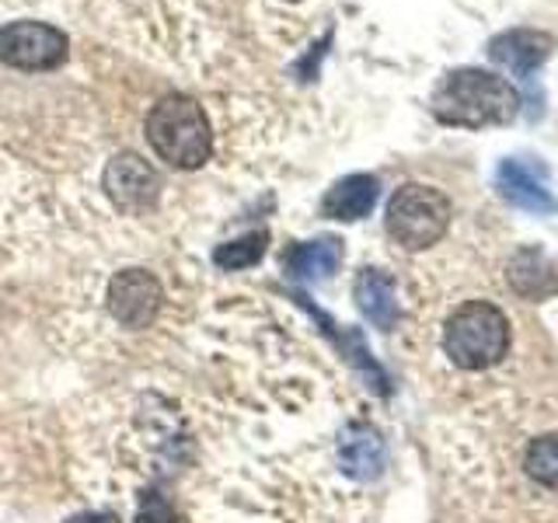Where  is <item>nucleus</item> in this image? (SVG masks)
Listing matches in <instances>:
<instances>
[{"label": "nucleus", "instance_id": "1", "mask_svg": "<svg viewBox=\"0 0 558 523\" xmlns=\"http://www.w3.org/2000/svg\"><path fill=\"white\" fill-rule=\"evenodd\" d=\"M433 115L444 126L458 130H485L506 126L520 112V95L510 81H502L488 70L461 66L444 74V81L433 92Z\"/></svg>", "mask_w": 558, "mask_h": 523}, {"label": "nucleus", "instance_id": "2", "mask_svg": "<svg viewBox=\"0 0 558 523\" xmlns=\"http://www.w3.org/2000/svg\"><path fill=\"white\" fill-rule=\"evenodd\" d=\"M147 144L171 168H203L214 154V126L189 95H165L147 112Z\"/></svg>", "mask_w": 558, "mask_h": 523}, {"label": "nucleus", "instance_id": "3", "mask_svg": "<svg viewBox=\"0 0 558 523\" xmlns=\"http://www.w3.org/2000/svg\"><path fill=\"white\" fill-rule=\"evenodd\" d=\"M444 349L461 370H488L510 349V325L496 304L471 301L450 314L444 331Z\"/></svg>", "mask_w": 558, "mask_h": 523}, {"label": "nucleus", "instance_id": "4", "mask_svg": "<svg viewBox=\"0 0 558 523\" xmlns=\"http://www.w3.org/2000/svg\"><path fill=\"white\" fill-rule=\"evenodd\" d=\"M384 227L395 244L409 252L433 248L450 227V203L440 188L433 185H401L384 214Z\"/></svg>", "mask_w": 558, "mask_h": 523}, {"label": "nucleus", "instance_id": "5", "mask_svg": "<svg viewBox=\"0 0 558 523\" xmlns=\"http://www.w3.org/2000/svg\"><path fill=\"white\" fill-rule=\"evenodd\" d=\"M70 52V39L46 22H8L0 28V60L14 70H57Z\"/></svg>", "mask_w": 558, "mask_h": 523}, {"label": "nucleus", "instance_id": "6", "mask_svg": "<svg viewBox=\"0 0 558 523\" xmlns=\"http://www.w3.org/2000/svg\"><path fill=\"white\" fill-rule=\"evenodd\" d=\"M105 196L116 203L122 214H147L157 206L161 196V182H157V171L136 154H119L109 161L101 174Z\"/></svg>", "mask_w": 558, "mask_h": 523}, {"label": "nucleus", "instance_id": "7", "mask_svg": "<svg viewBox=\"0 0 558 523\" xmlns=\"http://www.w3.org/2000/svg\"><path fill=\"white\" fill-rule=\"evenodd\" d=\"M109 311L126 328H150L161 311V283L147 269H119L109 283Z\"/></svg>", "mask_w": 558, "mask_h": 523}, {"label": "nucleus", "instance_id": "8", "mask_svg": "<svg viewBox=\"0 0 558 523\" xmlns=\"http://www.w3.org/2000/svg\"><path fill=\"white\" fill-rule=\"evenodd\" d=\"M496 185H499V196L510 206L523 209V214L551 217L558 209V199L551 196V188L545 182V171L523 165L517 157H506L496 168Z\"/></svg>", "mask_w": 558, "mask_h": 523}, {"label": "nucleus", "instance_id": "9", "mask_svg": "<svg viewBox=\"0 0 558 523\" xmlns=\"http://www.w3.org/2000/svg\"><path fill=\"white\" fill-rule=\"evenodd\" d=\"M488 57L513 77L531 81V74H537L541 63L551 57V35L537 28H510L488 42Z\"/></svg>", "mask_w": 558, "mask_h": 523}, {"label": "nucleus", "instance_id": "10", "mask_svg": "<svg viewBox=\"0 0 558 523\" xmlns=\"http://www.w3.org/2000/svg\"><path fill=\"white\" fill-rule=\"evenodd\" d=\"M356 307L363 311V318L374 328L391 331L401 318L398 307V293H395V279L384 269H360L356 283H353Z\"/></svg>", "mask_w": 558, "mask_h": 523}, {"label": "nucleus", "instance_id": "11", "mask_svg": "<svg viewBox=\"0 0 558 523\" xmlns=\"http://www.w3.org/2000/svg\"><path fill=\"white\" fill-rule=\"evenodd\" d=\"M377 192H380V185H377L374 174H345V179H339L325 192L322 214L328 220H342V223L363 220L374 209Z\"/></svg>", "mask_w": 558, "mask_h": 523}, {"label": "nucleus", "instance_id": "12", "mask_svg": "<svg viewBox=\"0 0 558 523\" xmlns=\"http://www.w3.org/2000/svg\"><path fill=\"white\" fill-rule=\"evenodd\" d=\"M339 262H342V241L318 238V241L296 244V248L287 255V272L296 279V283H318V279H328L339 269Z\"/></svg>", "mask_w": 558, "mask_h": 523}, {"label": "nucleus", "instance_id": "13", "mask_svg": "<svg viewBox=\"0 0 558 523\" xmlns=\"http://www.w3.org/2000/svg\"><path fill=\"white\" fill-rule=\"evenodd\" d=\"M339 464H342L345 475H353L360 482L377 478L380 467H384V443H380V436L374 429H366V426L349 429L342 436V443H339Z\"/></svg>", "mask_w": 558, "mask_h": 523}, {"label": "nucleus", "instance_id": "14", "mask_svg": "<svg viewBox=\"0 0 558 523\" xmlns=\"http://www.w3.org/2000/svg\"><path fill=\"white\" fill-rule=\"evenodd\" d=\"M510 283L520 296H531V301H545L558 290V272L551 262L541 255L537 248H523L510 262Z\"/></svg>", "mask_w": 558, "mask_h": 523}, {"label": "nucleus", "instance_id": "15", "mask_svg": "<svg viewBox=\"0 0 558 523\" xmlns=\"http://www.w3.org/2000/svg\"><path fill=\"white\" fill-rule=\"evenodd\" d=\"M269 248V231H252V234H241L234 241H223L214 248V262L223 272H238V269H252L262 262Z\"/></svg>", "mask_w": 558, "mask_h": 523}, {"label": "nucleus", "instance_id": "16", "mask_svg": "<svg viewBox=\"0 0 558 523\" xmlns=\"http://www.w3.org/2000/svg\"><path fill=\"white\" fill-rule=\"evenodd\" d=\"M527 475L545 488H558V436H541L527 447Z\"/></svg>", "mask_w": 558, "mask_h": 523}, {"label": "nucleus", "instance_id": "17", "mask_svg": "<svg viewBox=\"0 0 558 523\" xmlns=\"http://www.w3.org/2000/svg\"><path fill=\"white\" fill-rule=\"evenodd\" d=\"M136 523H185V516L174 510V502L161 492H144L140 496V510H136Z\"/></svg>", "mask_w": 558, "mask_h": 523}, {"label": "nucleus", "instance_id": "18", "mask_svg": "<svg viewBox=\"0 0 558 523\" xmlns=\"http://www.w3.org/2000/svg\"><path fill=\"white\" fill-rule=\"evenodd\" d=\"M66 523H119V516L109 513V510H95V513H77V516H70Z\"/></svg>", "mask_w": 558, "mask_h": 523}]
</instances>
